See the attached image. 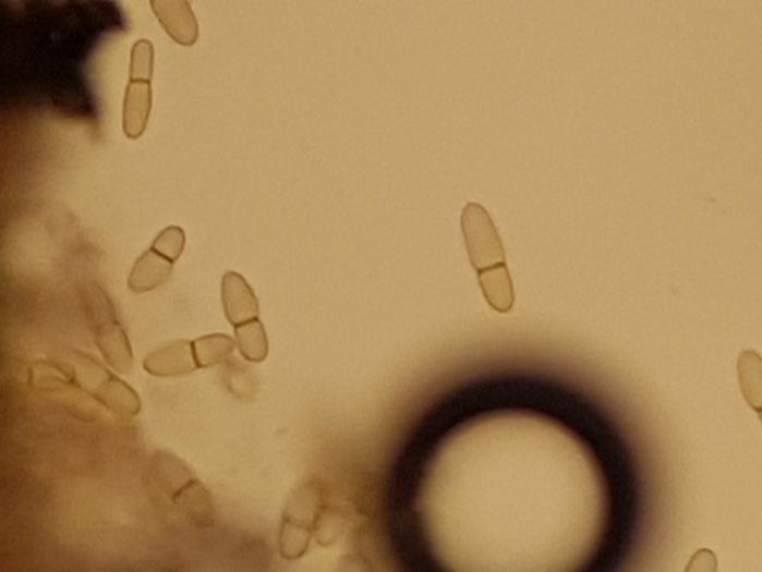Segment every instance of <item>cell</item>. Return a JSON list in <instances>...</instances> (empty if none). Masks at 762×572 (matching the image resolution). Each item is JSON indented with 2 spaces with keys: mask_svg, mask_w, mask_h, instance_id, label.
Returning a JSON list of instances; mask_svg holds the SVG:
<instances>
[{
  "mask_svg": "<svg viewBox=\"0 0 762 572\" xmlns=\"http://www.w3.org/2000/svg\"><path fill=\"white\" fill-rule=\"evenodd\" d=\"M464 241L484 295L493 309L508 312L515 304L511 278L505 258L503 242L487 210L476 203H468L462 217Z\"/></svg>",
  "mask_w": 762,
  "mask_h": 572,
  "instance_id": "obj_1",
  "label": "cell"
},
{
  "mask_svg": "<svg viewBox=\"0 0 762 572\" xmlns=\"http://www.w3.org/2000/svg\"><path fill=\"white\" fill-rule=\"evenodd\" d=\"M71 364L76 388L95 399L113 415L134 417L141 413L142 403L137 392L92 355L72 351Z\"/></svg>",
  "mask_w": 762,
  "mask_h": 572,
  "instance_id": "obj_2",
  "label": "cell"
},
{
  "mask_svg": "<svg viewBox=\"0 0 762 572\" xmlns=\"http://www.w3.org/2000/svg\"><path fill=\"white\" fill-rule=\"evenodd\" d=\"M84 306L89 327L101 355L108 361L113 370L129 373L134 367L132 344L125 334L116 307L99 283L92 282L84 288Z\"/></svg>",
  "mask_w": 762,
  "mask_h": 572,
  "instance_id": "obj_3",
  "label": "cell"
},
{
  "mask_svg": "<svg viewBox=\"0 0 762 572\" xmlns=\"http://www.w3.org/2000/svg\"><path fill=\"white\" fill-rule=\"evenodd\" d=\"M155 17L179 46L191 47L198 39V23L186 0H153Z\"/></svg>",
  "mask_w": 762,
  "mask_h": 572,
  "instance_id": "obj_4",
  "label": "cell"
},
{
  "mask_svg": "<svg viewBox=\"0 0 762 572\" xmlns=\"http://www.w3.org/2000/svg\"><path fill=\"white\" fill-rule=\"evenodd\" d=\"M222 304L227 319L238 328L258 319L259 303L254 290L242 275L227 271L222 278Z\"/></svg>",
  "mask_w": 762,
  "mask_h": 572,
  "instance_id": "obj_5",
  "label": "cell"
},
{
  "mask_svg": "<svg viewBox=\"0 0 762 572\" xmlns=\"http://www.w3.org/2000/svg\"><path fill=\"white\" fill-rule=\"evenodd\" d=\"M146 373L155 377H183L198 370L194 344L190 340H178L158 349L144 361Z\"/></svg>",
  "mask_w": 762,
  "mask_h": 572,
  "instance_id": "obj_6",
  "label": "cell"
},
{
  "mask_svg": "<svg viewBox=\"0 0 762 572\" xmlns=\"http://www.w3.org/2000/svg\"><path fill=\"white\" fill-rule=\"evenodd\" d=\"M150 473H153L155 486L170 501H173L186 486L198 478L195 476L194 470L182 458L167 452V450H158L154 453Z\"/></svg>",
  "mask_w": 762,
  "mask_h": 572,
  "instance_id": "obj_7",
  "label": "cell"
},
{
  "mask_svg": "<svg viewBox=\"0 0 762 572\" xmlns=\"http://www.w3.org/2000/svg\"><path fill=\"white\" fill-rule=\"evenodd\" d=\"M320 510V490L315 483H303L293 490L285 506L282 525L312 534Z\"/></svg>",
  "mask_w": 762,
  "mask_h": 572,
  "instance_id": "obj_8",
  "label": "cell"
},
{
  "mask_svg": "<svg viewBox=\"0 0 762 572\" xmlns=\"http://www.w3.org/2000/svg\"><path fill=\"white\" fill-rule=\"evenodd\" d=\"M153 108V88L146 81H130L122 109V130L129 139L144 135Z\"/></svg>",
  "mask_w": 762,
  "mask_h": 572,
  "instance_id": "obj_9",
  "label": "cell"
},
{
  "mask_svg": "<svg viewBox=\"0 0 762 572\" xmlns=\"http://www.w3.org/2000/svg\"><path fill=\"white\" fill-rule=\"evenodd\" d=\"M172 270L173 263L150 247L134 263L129 276V288L136 294L157 290L170 278Z\"/></svg>",
  "mask_w": 762,
  "mask_h": 572,
  "instance_id": "obj_10",
  "label": "cell"
},
{
  "mask_svg": "<svg viewBox=\"0 0 762 572\" xmlns=\"http://www.w3.org/2000/svg\"><path fill=\"white\" fill-rule=\"evenodd\" d=\"M172 502L195 525H214L216 516L215 500L198 478L186 486Z\"/></svg>",
  "mask_w": 762,
  "mask_h": 572,
  "instance_id": "obj_11",
  "label": "cell"
},
{
  "mask_svg": "<svg viewBox=\"0 0 762 572\" xmlns=\"http://www.w3.org/2000/svg\"><path fill=\"white\" fill-rule=\"evenodd\" d=\"M739 385L746 403L755 412H762V358L752 351H745L737 363Z\"/></svg>",
  "mask_w": 762,
  "mask_h": 572,
  "instance_id": "obj_12",
  "label": "cell"
},
{
  "mask_svg": "<svg viewBox=\"0 0 762 572\" xmlns=\"http://www.w3.org/2000/svg\"><path fill=\"white\" fill-rule=\"evenodd\" d=\"M195 360L198 370L215 367L230 360L232 352L238 348L235 339L227 334H209L193 340Z\"/></svg>",
  "mask_w": 762,
  "mask_h": 572,
  "instance_id": "obj_13",
  "label": "cell"
},
{
  "mask_svg": "<svg viewBox=\"0 0 762 572\" xmlns=\"http://www.w3.org/2000/svg\"><path fill=\"white\" fill-rule=\"evenodd\" d=\"M235 344L240 355L251 363H263L268 355V339L266 328L259 319L251 320L234 328Z\"/></svg>",
  "mask_w": 762,
  "mask_h": 572,
  "instance_id": "obj_14",
  "label": "cell"
},
{
  "mask_svg": "<svg viewBox=\"0 0 762 572\" xmlns=\"http://www.w3.org/2000/svg\"><path fill=\"white\" fill-rule=\"evenodd\" d=\"M31 384L40 389L76 388L72 372L64 370L55 363H38L32 367Z\"/></svg>",
  "mask_w": 762,
  "mask_h": 572,
  "instance_id": "obj_15",
  "label": "cell"
},
{
  "mask_svg": "<svg viewBox=\"0 0 762 572\" xmlns=\"http://www.w3.org/2000/svg\"><path fill=\"white\" fill-rule=\"evenodd\" d=\"M154 73V47L148 39L134 44L130 59V81H146L150 83Z\"/></svg>",
  "mask_w": 762,
  "mask_h": 572,
  "instance_id": "obj_16",
  "label": "cell"
},
{
  "mask_svg": "<svg viewBox=\"0 0 762 572\" xmlns=\"http://www.w3.org/2000/svg\"><path fill=\"white\" fill-rule=\"evenodd\" d=\"M185 247V233L181 227L172 226L162 230L153 243L155 253L162 255L170 261L174 263L183 253Z\"/></svg>",
  "mask_w": 762,
  "mask_h": 572,
  "instance_id": "obj_17",
  "label": "cell"
},
{
  "mask_svg": "<svg viewBox=\"0 0 762 572\" xmlns=\"http://www.w3.org/2000/svg\"><path fill=\"white\" fill-rule=\"evenodd\" d=\"M718 571V561L712 550L702 549L692 556L688 562L686 572H716Z\"/></svg>",
  "mask_w": 762,
  "mask_h": 572,
  "instance_id": "obj_18",
  "label": "cell"
},
{
  "mask_svg": "<svg viewBox=\"0 0 762 572\" xmlns=\"http://www.w3.org/2000/svg\"><path fill=\"white\" fill-rule=\"evenodd\" d=\"M758 416H760V421L762 422V412L758 413Z\"/></svg>",
  "mask_w": 762,
  "mask_h": 572,
  "instance_id": "obj_19",
  "label": "cell"
}]
</instances>
